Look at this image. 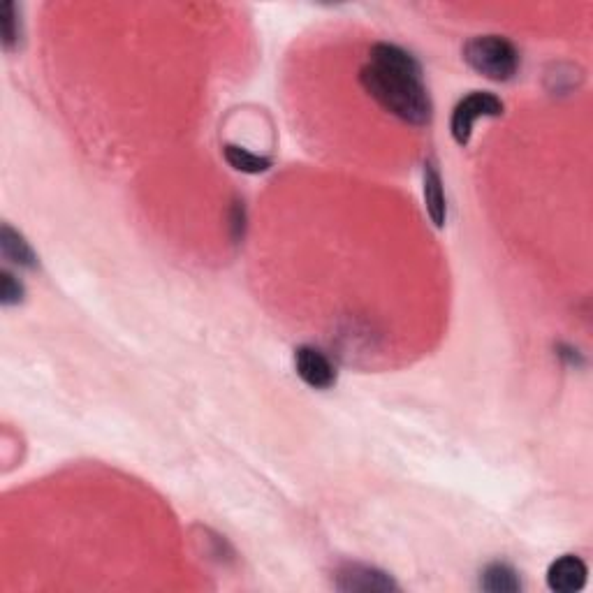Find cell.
Masks as SVG:
<instances>
[{
	"mask_svg": "<svg viewBox=\"0 0 593 593\" xmlns=\"http://www.w3.org/2000/svg\"><path fill=\"white\" fill-rule=\"evenodd\" d=\"M369 56L371 61L360 70L362 89L399 121L417 128L427 126L434 107L417 58L390 42L373 45Z\"/></svg>",
	"mask_w": 593,
	"mask_h": 593,
	"instance_id": "cell-1",
	"label": "cell"
},
{
	"mask_svg": "<svg viewBox=\"0 0 593 593\" xmlns=\"http://www.w3.org/2000/svg\"><path fill=\"white\" fill-rule=\"evenodd\" d=\"M464 61L478 75L501 84L510 82L517 75L522 58H519L517 47L503 35H478L466 42Z\"/></svg>",
	"mask_w": 593,
	"mask_h": 593,
	"instance_id": "cell-2",
	"label": "cell"
},
{
	"mask_svg": "<svg viewBox=\"0 0 593 593\" xmlns=\"http://www.w3.org/2000/svg\"><path fill=\"white\" fill-rule=\"evenodd\" d=\"M503 102L489 91H473L457 102L452 109L450 133L459 146H468L473 137V126L478 119H496L503 114Z\"/></svg>",
	"mask_w": 593,
	"mask_h": 593,
	"instance_id": "cell-3",
	"label": "cell"
},
{
	"mask_svg": "<svg viewBox=\"0 0 593 593\" xmlns=\"http://www.w3.org/2000/svg\"><path fill=\"white\" fill-rule=\"evenodd\" d=\"M336 589L339 591H360V593H387L397 591V582L383 570L362 566V563H348V566L339 568L336 573Z\"/></svg>",
	"mask_w": 593,
	"mask_h": 593,
	"instance_id": "cell-4",
	"label": "cell"
},
{
	"mask_svg": "<svg viewBox=\"0 0 593 593\" xmlns=\"http://www.w3.org/2000/svg\"><path fill=\"white\" fill-rule=\"evenodd\" d=\"M295 371L311 390H329L336 385V369L322 350L313 346H299L295 350Z\"/></svg>",
	"mask_w": 593,
	"mask_h": 593,
	"instance_id": "cell-5",
	"label": "cell"
},
{
	"mask_svg": "<svg viewBox=\"0 0 593 593\" xmlns=\"http://www.w3.org/2000/svg\"><path fill=\"white\" fill-rule=\"evenodd\" d=\"M589 568L580 556L566 554L547 568V587L556 593H577L587 587Z\"/></svg>",
	"mask_w": 593,
	"mask_h": 593,
	"instance_id": "cell-6",
	"label": "cell"
},
{
	"mask_svg": "<svg viewBox=\"0 0 593 593\" xmlns=\"http://www.w3.org/2000/svg\"><path fill=\"white\" fill-rule=\"evenodd\" d=\"M422 195H424V207H427L431 223H434L438 230L445 228V221H448V202H445L443 179H441V172H438V167L434 165V160H427V163H424Z\"/></svg>",
	"mask_w": 593,
	"mask_h": 593,
	"instance_id": "cell-7",
	"label": "cell"
},
{
	"mask_svg": "<svg viewBox=\"0 0 593 593\" xmlns=\"http://www.w3.org/2000/svg\"><path fill=\"white\" fill-rule=\"evenodd\" d=\"M0 251H3L5 260L14 262V265L24 269L38 267V255L33 253V248L28 246V241L21 237L19 232H14L10 225H3V230H0Z\"/></svg>",
	"mask_w": 593,
	"mask_h": 593,
	"instance_id": "cell-8",
	"label": "cell"
},
{
	"mask_svg": "<svg viewBox=\"0 0 593 593\" xmlns=\"http://www.w3.org/2000/svg\"><path fill=\"white\" fill-rule=\"evenodd\" d=\"M480 587L489 593H517L522 589V582H519L517 570L510 568L508 563H492L482 570Z\"/></svg>",
	"mask_w": 593,
	"mask_h": 593,
	"instance_id": "cell-9",
	"label": "cell"
},
{
	"mask_svg": "<svg viewBox=\"0 0 593 593\" xmlns=\"http://www.w3.org/2000/svg\"><path fill=\"white\" fill-rule=\"evenodd\" d=\"M223 156L230 163L232 170L244 172V174H262L272 167V160L269 158H262V156H258V153H251V151L241 149V146H234V144L225 146Z\"/></svg>",
	"mask_w": 593,
	"mask_h": 593,
	"instance_id": "cell-10",
	"label": "cell"
},
{
	"mask_svg": "<svg viewBox=\"0 0 593 593\" xmlns=\"http://www.w3.org/2000/svg\"><path fill=\"white\" fill-rule=\"evenodd\" d=\"M0 38H3V49L12 51L19 45L21 38V21H19V10L12 0H5L3 7H0Z\"/></svg>",
	"mask_w": 593,
	"mask_h": 593,
	"instance_id": "cell-11",
	"label": "cell"
},
{
	"mask_svg": "<svg viewBox=\"0 0 593 593\" xmlns=\"http://www.w3.org/2000/svg\"><path fill=\"white\" fill-rule=\"evenodd\" d=\"M24 285H21L17 278H14L10 272H3L0 274V302L3 306H14V304H21L24 302Z\"/></svg>",
	"mask_w": 593,
	"mask_h": 593,
	"instance_id": "cell-12",
	"label": "cell"
}]
</instances>
